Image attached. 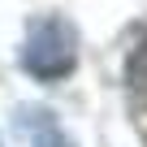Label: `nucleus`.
Returning <instances> with one entry per match:
<instances>
[{"instance_id":"1","label":"nucleus","mask_w":147,"mask_h":147,"mask_svg":"<svg viewBox=\"0 0 147 147\" xmlns=\"http://www.w3.org/2000/svg\"><path fill=\"white\" fill-rule=\"evenodd\" d=\"M18 65L30 74L35 82H61L78 65V30L65 18H39L18 52Z\"/></svg>"},{"instance_id":"2","label":"nucleus","mask_w":147,"mask_h":147,"mask_svg":"<svg viewBox=\"0 0 147 147\" xmlns=\"http://www.w3.org/2000/svg\"><path fill=\"white\" fill-rule=\"evenodd\" d=\"M125 82L134 87V91H147V39L130 52V61H125Z\"/></svg>"},{"instance_id":"3","label":"nucleus","mask_w":147,"mask_h":147,"mask_svg":"<svg viewBox=\"0 0 147 147\" xmlns=\"http://www.w3.org/2000/svg\"><path fill=\"white\" fill-rule=\"evenodd\" d=\"M39 147H69V138H65V134H43Z\"/></svg>"},{"instance_id":"4","label":"nucleus","mask_w":147,"mask_h":147,"mask_svg":"<svg viewBox=\"0 0 147 147\" xmlns=\"http://www.w3.org/2000/svg\"><path fill=\"white\" fill-rule=\"evenodd\" d=\"M0 147H5V143H0Z\"/></svg>"}]
</instances>
